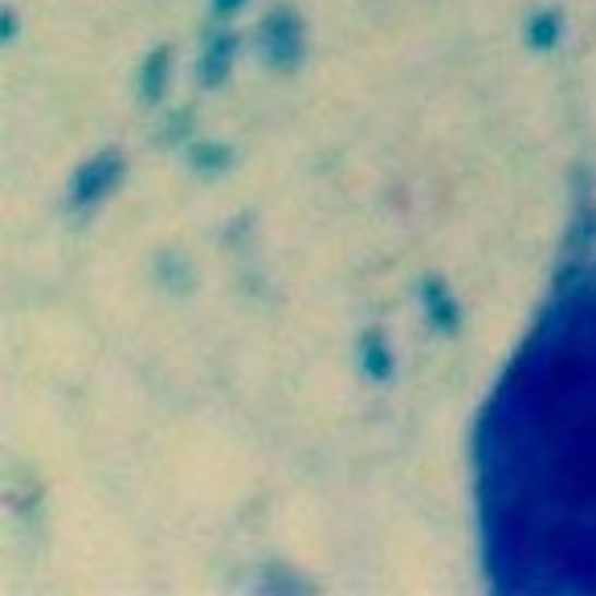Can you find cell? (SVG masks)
I'll list each match as a JSON object with an SVG mask.
<instances>
[{
    "instance_id": "6da1fadb",
    "label": "cell",
    "mask_w": 596,
    "mask_h": 596,
    "mask_svg": "<svg viewBox=\"0 0 596 596\" xmlns=\"http://www.w3.org/2000/svg\"><path fill=\"white\" fill-rule=\"evenodd\" d=\"M258 49H262V62L270 65V70H278V74H286V70H298L302 65V53H307V33H302V21H298L295 9H286V4H278V9H270L266 16H262V29H258Z\"/></svg>"
},
{
    "instance_id": "7a4b0ae2",
    "label": "cell",
    "mask_w": 596,
    "mask_h": 596,
    "mask_svg": "<svg viewBox=\"0 0 596 596\" xmlns=\"http://www.w3.org/2000/svg\"><path fill=\"white\" fill-rule=\"evenodd\" d=\"M123 156L119 152H98L82 164L79 172L70 176V208L74 213H86V208H95L110 196V192L119 189V180H123Z\"/></svg>"
},
{
    "instance_id": "3957f363",
    "label": "cell",
    "mask_w": 596,
    "mask_h": 596,
    "mask_svg": "<svg viewBox=\"0 0 596 596\" xmlns=\"http://www.w3.org/2000/svg\"><path fill=\"white\" fill-rule=\"evenodd\" d=\"M237 58V37L229 29H213L208 41L201 46V62H196V79H201L204 91H217L220 82L229 79Z\"/></svg>"
},
{
    "instance_id": "277c9868",
    "label": "cell",
    "mask_w": 596,
    "mask_h": 596,
    "mask_svg": "<svg viewBox=\"0 0 596 596\" xmlns=\"http://www.w3.org/2000/svg\"><path fill=\"white\" fill-rule=\"evenodd\" d=\"M421 311L438 335H454L462 327V307H457L454 290L441 283V278H425L421 283Z\"/></svg>"
},
{
    "instance_id": "5b68a950",
    "label": "cell",
    "mask_w": 596,
    "mask_h": 596,
    "mask_svg": "<svg viewBox=\"0 0 596 596\" xmlns=\"http://www.w3.org/2000/svg\"><path fill=\"white\" fill-rule=\"evenodd\" d=\"M168 82H172V49L168 46L147 49V58L140 62V74H135V91H140V98L147 107L164 103Z\"/></svg>"
},
{
    "instance_id": "8992f818",
    "label": "cell",
    "mask_w": 596,
    "mask_h": 596,
    "mask_svg": "<svg viewBox=\"0 0 596 596\" xmlns=\"http://www.w3.org/2000/svg\"><path fill=\"white\" fill-rule=\"evenodd\" d=\"M356 363H360L363 377L377 380V384L393 380V372H396V351H393V344L384 339V331H380V327L363 331L360 344H356Z\"/></svg>"
},
{
    "instance_id": "52a82bcc",
    "label": "cell",
    "mask_w": 596,
    "mask_h": 596,
    "mask_svg": "<svg viewBox=\"0 0 596 596\" xmlns=\"http://www.w3.org/2000/svg\"><path fill=\"white\" fill-rule=\"evenodd\" d=\"M560 37H564V16L556 13V9H535V13L523 21V41L532 49H539V53L560 46Z\"/></svg>"
},
{
    "instance_id": "ba28073f",
    "label": "cell",
    "mask_w": 596,
    "mask_h": 596,
    "mask_svg": "<svg viewBox=\"0 0 596 596\" xmlns=\"http://www.w3.org/2000/svg\"><path fill=\"white\" fill-rule=\"evenodd\" d=\"M189 159H192V168H196V172L220 176L229 164H234V152H229L225 143H217V140H196L189 147Z\"/></svg>"
},
{
    "instance_id": "9c48e42d",
    "label": "cell",
    "mask_w": 596,
    "mask_h": 596,
    "mask_svg": "<svg viewBox=\"0 0 596 596\" xmlns=\"http://www.w3.org/2000/svg\"><path fill=\"white\" fill-rule=\"evenodd\" d=\"M246 4H250V0H208V13L217 16V21H229V16H237Z\"/></svg>"
}]
</instances>
